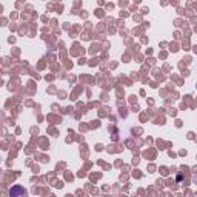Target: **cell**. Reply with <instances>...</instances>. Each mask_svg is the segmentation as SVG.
Segmentation results:
<instances>
[{"instance_id": "6da1fadb", "label": "cell", "mask_w": 197, "mask_h": 197, "mask_svg": "<svg viewBox=\"0 0 197 197\" xmlns=\"http://www.w3.org/2000/svg\"><path fill=\"white\" fill-rule=\"evenodd\" d=\"M17 194H26V191L23 188H14V189H9V195H17Z\"/></svg>"}, {"instance_id": "7a4b0ae2", "label": "cell", "mask_w": 197, "mask_h": 197, "mask_svg": "<svg viewBox=\"0 0 197 197\" xmlns=\"http://www.w3.org/2000/svg\"><path fill=\"white\" fill-rule=\"evenodd\" d=\"M195 88H197V85H195Z\"/></svg>"}]
</instances>
